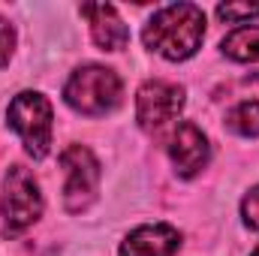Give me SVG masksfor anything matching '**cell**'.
<instances>
[{
	"mask_svg": "<svg viewBox=\"0 0 259 256\" xmlns=\"http://www.w3.org/2000/svg\"><path fill=\"white\" fill-rule=\"evenodd\" d=\"M205 36V12L193 3H172L154 12L142 39L151 52L163 55L166 61H187Z\"/></svg>",
	"mask_w": 259,
	"mask_h": 256,
	"instance_id": "6da1fadb",
	"label": "cell"
},
{
	"mask_svg": "<svg viewBox=\"0 0 259 256\" xmlns=\"http://www.w3.org/2000/svg\"><path fill=\"white\" fill-rule=\"evenodd\" d=\"M64 97L81 115H106L121 103V78L106 66H81L69 75Z\"/></svg>",
	"mask_w": 259,
	"mask_h": 256,
	"instance_id": "7a4b0ae2",
	"label": "cell"
},
{
	"mask_svg": "<svg viewBox=\"0 0 259 256\" xmlns=\"http://www.w3.org/2000/svg\"><path fill=\"white\" fill-rule=\"evenodd\" d=\"M9 127L15 130L33 160H42L52 148V106L42 94L24 91L9 103Z\"/></svg>",
	"mask_w": 259,
	"mask_h": 256,
	"instance_id": "3957f363",
	"label": "cell"
},
{
	"mask_svg": "<svg viewBox=\"0 0 259 256\" xmlns=\"http://www.w3.org/2000/svg\"><path fill=\"white\" fill-rule=\"evenodd\" d=\"M39 214H42V193H39L36 178L24 166H12L6 172V184H3V229H6V235H18L21 229L36 223Z\"/></svg>",
	"mask_w": 259,
	"mask_h": 256,
	"instance_id": "277c9868",
	"label": "cell"
},
{
	"mask_svg": "<svg viewBox=\"0 0 259 256\" xmlns=\"http://www.w3.org/2000/svg\"><path fill=\"white\" fill-rule=\"evenodd\" d=\"M61 166L66 169V190H64L66 211L81 214V211L97 199L100 163H97V157H94L88 148L69 145L64 154H61Z\"/></svg>",
	"mask_w": 259,
	"mask_h": 256,
	"instance_id": "5b68a950",
	"label": "cell"
},
{
	"mask_svg": "<svg viewBox=\"0 0 259 256\" xmlns=\"http://www.w3.org/2000/svg\"><path fill=\"white\" fill-rule=\"evenodd\" d=\"M184 109V88L172 81H145L136 97V115L145 130H157L178 118Z\"/></svg>",
	"mask_w": 259,
	"mask_h": 256,
	"instance_id": "8992f818",
	"label": "cell"
},
{
	"mask_svg": "<svg viewBox=\"0 0 259 256\" xmlns=\"http://www.w3.org/2000/svg\"><path fill=\"white\" fill-rule=\"evenodd\" d=\"M169 154H172L175 172L181 178H193L196 172L208 163V139H205V133L196 127V124L184 121V124H178V130L172 133Z\"/></svg>",
	"mask_w": 259,
	"mask_h": 256,
	"instance_id": "52a82bcc",
	"label": "cell"
},
{
	"mask_svg": "<svg viewBox=\"0 0 259 256\" xmlns=\"http://www.w3.org/2000/svg\"><path fill=\"white\" fill-rule=\"evenodd\" d=\"M81 15L91 21V36L103 52H121L130 42V30L112 3H84Z\"/></svg>",
	"mask_w": 259,
	"mask_h": 256,
	"instance_id": "ba28073f",
	"label": "cell"
},
{
	"mask_svg": "<svg viewBox=\"0 0 259 256\" xmlns=\"http://www.w3.org/2000/svg\"><path fill=\"white\" fill-rule=\"evenodd\" d=\"M178 247H181L178 229L166 223H154V226L133 229L127 241L121 244V256H175Z\"/></svg>",
	"mask_w": 259,
	"mask_h": 256,
	"instance_id": "9c48e42d",
	"label": "cell"
},
{
	"mask_svg": "<svg viewBox=\"0 0 259 256\" xmlns=\"http://www.w3.org/2000/svg\"><path fill=\"white\" fill-rule=\"evenodd\" d=\"M223 55L232 61H259V27H238L223 39Z\"/></svg>",
	"mask_w": 259,
	"mask_h": 256,
	"instance_id": "30bf717a",
	"label": "cell"
},
{
	"mask_svg": "<svg viewBox=\"0 0 259 256\" xmlns=\"http://www.w3.org/2000/svg\"><path fill=\"white\" fill-rule=\"evenodd\" d=\"M229 130H235L238 136H259V103L247 100L241 106H235L226 118Z\"/></svg>",
	"mask_w": 259,
	"mask_h": 256,
	"instance_id": "8fae6325",
	"label": "cell"
},
{
	"mask_svg": "<svg viewBox=\"0 0 259 256\" xmlns=\"http://www.w3.org/2000/svg\"><path fill=\"white\" fill-rule=\"evenodd\" d=\"M259 15V3H220L217 6V18L229 21V24H241L247 18Z\"/></svg>",
	"mask_w": 259,
	"mask_h": 256,
	"instance_id": "7c38bea8",
	"label": "cell"
},
{
	"mask_svg": "<svg viewBox=\"0 0 259 256\" xmlns=\"http://www.w3.org/2000/svg\"><path fill=\"white\" fill-rule=\"evenodd\" d=\"M241 214H244V223H247L250 229H259V187H253V190L244 196Z\"/></svg>",
	"mask_w": 259,
	"mask_h": 256,
	"instance_id": "4fadbf2b",
	"label": "cell"
},
{
	"mask_svg": "<svg viewBox=\"0 0 259 256\" xmlns=\"http://www.w3.org/2000/svg\"><path fill=\"white\" fill-rule=\"evenodd\" d=\"M12 49H15V30H12V24H9V21H3V18H0V66L9 64Z\"/></svg>",
	"mask_w": 259,
	"mask_h": 256,
	"instance_id": "5bb4252c",
	"label": "cell"
},
{
	"mask_svg": "<svg viewBox=\"0 0 259 256\" xmlns=\"http://www.w3.org/2000/svg\"><path fill=\"white\" fill-rule=\"evenodd\" d=\"M250 256H259V247H256V250H253V253H250Z\"/></svg>",
	"mask_w": 259,
	"mask_h": 256,
	"instance_id": "9a60e30c",
	"label": "cell"
}]
</instances>
